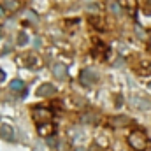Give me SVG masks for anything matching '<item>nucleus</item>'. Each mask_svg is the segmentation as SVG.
I'll use <instances>...</instances> for the list:
<instances>
[{
  "label": "nucleus",
  "mask_w": 151,
  "mask_h": 151,
  "mask_svg": "<svg viewBox=\"0 0 151 151\" xmlns=\"http://www.w3.org/2000/svg\"><path fill=\"white\" fill-rule=\"evenodd\" d=\"M127 141H128L130 148L134 151H150V148H151L150 137H148L146 132H142L141 128H134V130L128 134Z\"/></svg>",
  "instance_id": "nucleus-1"
},
{
  "label": "nucleus",
  "mask_w": 151,
  "mask_h": 151,
  "mask_svg": "<svg viewBox=\"0 0 151 151\" xmlns=\"http://www.w3.org/2000/svg\"><path fill=\"white\" fill-rule=\"evenodd\" d=\"M32 118L37 121V125L49 123V119H53V111L49 107H44V106H35L32 109Z\"/></svg>",
  "instance_id": "nucleus-2"
},
{
  "label": "nucleus",
  "mask_w": 151,
  "mask_h": 151,
  "mask_svg": "<svg viewBox=\"0 0 151 151\" xmlns=\"http://www.w3.org/2000/svg\"><path fill=\"white\" fill-rule=\"evenodd\" d=\"M97 72L95 70H91V69H84V70H81V74H79V81H81V84H84V86H90V84H93V83H97Z\"/></svg>",
  "instance_id": "nucleus-3"
},
{
  "label": "nucleus",
  "mask_w": 151,
  "mask_h": 151,
  "mask_svg": "<svg viewBox=\"0 0 151 151\" xmlns=\"http://www.w3.org/2000/svg\"><path fill=\"white\" fill-rule=\"evenodd\" d=\"M55 130H56V127H55V123H40V125H37V134L39 135H42V137H51L53 134H55Z\"/></svg>",
  "instance_id": "nucleus-4"
},
{
  "label": "nucleus",
  "mask_w": 151,
  "mask_h": 151,
  "mask_svg": "<svg viewBox=\"0 0 151 151\" xmlns=\"http://www.w3.org/2000/svg\"><path fill=\"white\" fill-rule=\"evenodd\" d=\"M56 91V88L53 86V84H49V83H44V84H40L37 88V97H49V95H53Z\"/></svg>",
  "instance_id": "nucleus-5"
},
{
  "label": "nucleus",
  "mask_w": 151,
  "mask_h": 151,
  "mask_svg": "<svg viewBox=\"0 0 151 151\" xmlns=\"http://www.w3.org/2000/svg\"><path fill=\"white\" fill-rule=\"evenodd\" d=\"M0 137L4 139V141H14V130H12V127L11 125H2L0 127Z\"/></svg>",
  "instance_id": "nucleus-6"
},
{
  "label": "nucleus",
  "mask_w": 151,
  "mask_h": 151,
  "mask_svg": "<svg viewBox=\"0 0 151 151\" xmlns=\"http://www.w3.org/2000/svg\"><path fill=\"white\" fill-rule=\"evenodd\" d=\"M109 123L113 125V127H127V125H130V119L127 118V116H114V118H109Z\"/></svg>",
  "instance_id": "nucleus-7"
},
{
  "label": "nucleus",
  "mask_w": 151,
  "mask_h": 151,
  "mask_svg": "<svg viewBox=\"0 0 151 151\" xmlns=\"http://www.w3.org/2000/svg\"><path fill=\"white\" fill-rule=\"evenodd\" d=\"M53 74H55V77H58V79H65L67 77V67L63 63H55L53 65Z\"/></svg>",
  "instance_id": "nucleus-8"
},
{
  "label": "nucleus",
  "mask_w": 151,
  "mask_h": 151,
  "mask_svg": "<svg viewBox=\"0 0 151 151\" xmlns=\"http://www.w3.org/2000/svg\"><path fill=\"white\" fill-rule=\"evenodd\" d=\"M132 104L137 107V109H141V111H146V109H150V100H144V99H139V97H134L132 99Z\"/></svg>",
  "instance_id": "nucleus-9"
},
{
  "label": "nucleus",
  "mask_w": 151,
  "mask_h": 151,
  "mask_svg": "<svg viewBox=\"0 0 151 151\" xmlns=\"http://www.w3.org/2000/svg\"><path fill=\"white\" fill-rule=\"evenodd\" d=\"M9 88H11L12 91H19V90H23V88H25V83H23L21 79H14V81H11Z\"/></svg>",
  "instance_id": "nucleus-10"
},
{
  "label": "nucleus",
  "mask_w": 151,
  "mask_h": 151,
  "mask_svg": "<svg viewBox=\"0 0 151 151\" xmlns=\"http://www.w3.org/2000/svg\"><path fill=\"white\" fill-rule=\"evenodd\" d=\"M2 5H4L5 11H16V9H18V2H16V0H4Z\"/></svg>",
  "instance_id": "nucleus-11"
},
{
  "label": "nucleus",
  "mask_w": 151,
  "mask_h": 151,
  "mask_svg": "<svg viewBox=\"0 0 151 151\" xmlns=\"http://www.w3.org/2000/svg\"><path fill=\"white\" fill-rule=\"evenodd\" d=\"M81 119H83V123H95L97 121V114L95 113H86L81 116Z\"/></svg>",
  "instance_id": "nucleus-12"
},
{
  "label": "nucleus",
  "mask_w": 151,
  "mask_h": 151,
  "mask_svg": "<svg viewBox=\"0 0 151 151\" xmlns=\"http://www.w3.org/2000/svg\"><path fill=\"white\" fill-rule=\"evenodd\" d=\"M27 42H28V35L25 32H19V35H18V46H25Z\"/></svg>",
  "instance_id": "nucleus-13"
},
{
  "label": "nucleus",
  "mask_w": 151,
  "mask_h": 151,
  "mask_svg": "<svg viewBox=\"0 0 151 151\" xmlns=\"http://www.w3.org/2000/svg\"><path fill=\"white\" fill-rule=\"evenodd\" d=\"M109 7H111L113 14H119V12H121V7H119V4H118V2H111V4H109Z\"/></svg>",
  "instance_id": "nucleus-14"
},
{
  "label": "nucleus",
  "mask_w": 151,
  "mask_h": 151,
  "mask_svg": "<svg viewBox=\"0 0 151 151\" xmlns=\"http://www.w3.org/2000/svg\"><path fill=\"white\" fill-rule=\"evenodd\" d=\"M27 65H28V67H34V65H37V58H35L34 55H28V56H27Z\"/></svg>",
  "instance_id": "nucleus-15"
},
{
  "label": "nucleus",
  "mask_w": 151,
  "mask_h": 151,
  "mask_svg": "<svg viewBox=\"0 0 151 151\" xmlns=\"http://www.w3.org/2000/svg\"><path fill=\"white\" fill-rule=\"evenodd\" d=\"M47 144H49V146H56V139H55L53 135H51V137H47Z\"/></svg>",
  "instance_id": "nucleus-16"
},
{
  "label": "nucleus",
  "mask_w": 151,
  "mask_h": 151,
  "mask_svg": "<svg viewBox=\"0 0 151 151\" xmlns=\"http://www.w3.org/2000/svg\"><path fill=\"white\" fill-rule=\"evenodd\" d=\"M4 81H5V72L0 69V83H4Z\"/></svg>",
  "instance_id": "nucleus-17"
},
{
  "label": "nucleus",
  "mask_w": 151,
  "mask_h": 151,
  "mask_svg": "<svg viewBox=\"0 0 151 151\" xmlns=\"http://www.w3.org/2000/svg\"><path fill=\"white\" fill-rule=\"evenodd\" d=\"M148 47L151 49V35H150V40H148Z\"/></svg>",
  "instance_id": "nucleus-18"
},
{
  "label": "nucleus",
  "mask_w": 151,
  "mask_h": 151,
  "mask_svg": "<svg viewBox=\"0 0 151 151\" xmlns=\"http://www.w3.org/2000/svg\"><path fill=\"white\" fill-rule=\"evenodd\" d=\"M150 88H151V83H150Z\"/></svg>",
  "instance_id": "nucleus-19"
}]
</instances>
